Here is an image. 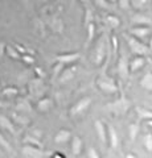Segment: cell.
Masks as SVG:
<instances>
[{"instance_id": "7402d4cb", "label": "cell", "mask_w": 152, "mask_h": 158, "mask_svg": "<svg viewBox=\"0 0 152 158\" xmlns=\"http://www.w3.org/2000/svg\"><path fill=\"white\" fill-rule=\"evenodd\" d=\"M13 120L19 123L20 125H28L29 124V118L23 116V115H19V113H13Z\"/></svg>"}, {"instance_id": "5bb4252c", "label": "cell", "mask_w": 152, "mask_h": 158, "mask_svg": "<svg viewBox=\"0 0 152 158\" xmlns=\"http://www.w3.org/2000/svg\"><path fill=\"white\" fill-rule=\"evenodd\" d=\"M82 150V140L80 137H73V140H72V152H73V154H80Z\"/></svg>"}, {"instance_id": "8fae6325", "label": "cell", "mask_w": 152, "mask_h": 158, "mask_svg": "<svg viewBox=\"0 0 152 158\" xmlns=\"http://www.w3.org/2000/svg\"><path fill=\"white\" fill-rule=\"evenodd\" d=\"M98 86H99V88H102V90H105L107 92H115L116 91V86L111 81H106V79L98 82Z\"/></svg>"}, {"instance_id": "ffe728a7", "label": "cell", "mask_w": 152, "mask_h": 158, "mask_svg": "<svg viewBox=\"0 0 152 158\" xmlns=\"http://www.w3.org/2000/svg\"><path fill=\"white\" fill-rule=\"evenodd\" d=\"M123 103H124V100H120L119 103H115V104H112V106H109V108L114 110V112H118V111L124 112V111H127V108H128V103H126L124 106H123Z\"/></svg>"}, {"instance_id": "f1b7e54d", "label": "cell", "mask_w": 152, "mask_h": 158, "mask_svg": "<svg viewBox=\"0 0 152 158\" xmlns=\"http://www.w3.org/2000/svg\"><path fill=\"white\" fill-rule=\"evenodd\" d=\"M17 111H31V106H29L28 104V102H25V100H23V102H20V103H19V104H17Z\"/></svg>"}, {"instance_id": "d4e9b609", "label": "cell", "mask_w": 152, "mask_h": 158, "mask_svg": "<svg viewBox=\"0 0 152 158\" xmlns=\"http://www.w3.org/2000/svg\"><path fill=\"white\" fill-rule=\"evenodd\" d=\"M0 146H2L3 149H6L7 152H9V153H12V152H13L12 146L9 145V142L6 140V138L3 137V135H2V133H0Z\"/></svg>"}, {"instance_id": "9a60e30c", "label": "cell", "mask_w": 152, "mask_h": 158, "mask_svg": "<svg viewBox=\"0 0 152 158\" xmlns=\"http://www.w3.org/2000/svg\"><path fill=\"white\" fill-rule=\"evenodd\" d=\"M103 59H105V44L101 41L99 45H98V49H97V54H95L97 65H101V63L103 62Z\"/></svg>"}, {"instance_id": "4dcf8cb0", "label": "cell", "mask_w": 152, "mask_h": 158, "mask_svg": "<svg viewBox=\"0 0 152 158\" xmlns=\"http://www.w3.org/2000/svg\"><path fill=\"white\" fill-rule=\"evenodd\" d=\"M145 2H147V0H130V3H132V7H135V8L144 7Z\"/></svg>"}, {"instance_id": "8992f818", "label": "cell", "mask_w": 152, "mask_h": 158, "mask_svg": "<svg viewBox=\"0 0 152 158\" xmlns=\"http://www.w3.org/2000/svg\"><path fill=\"white\" fill-rule=\"evenodd\" d=\"M0 125H2L3 129L8 131L9 133H12V135L16 133V129H15V127H13V123L9 120L7 116H0Z\"/></svg>"}, {"instance_id": "ee69618b", "label": "cell", "mask_w": 152, "mask_h": 158, "mask_svg": "<svg viewBox=\"0 0 152 158\" xmlns=\"http://www.w3.org/2000/svg\"><path fill=\"white\" fill-rule=\"evenodd\" d=\"M107 2H110V3H115L116 0H107Z\"/></svg>"}, {"instance_id": "6da1fadb", "label": "cell", "mask_w": 152, "mask_h": 158, "mask_svg": "<svg viewBox=\"0 0 152 158\" xmlns=\"http://www.w3.org/2000/svg\"><path fill=\"white\" fill-rule=\"evenodd\" d=\"M127 42H128L131 50L135 54L143 56V54H147V52H148V49H147V46L144 44H141L140 41H138V40L134 38V37H127Z\"/></svg>"}, {"instance_id": "60d3db41", "label": "cell", "mask_w": 152, "mask_h": 158, "mask_svg": "<svg viewBox=\"0 0 152 158\" xmlns=\"http://www.w3.org/2000/svg\"><path fill=\"white\" fill-rule=\"evenodd\" d=\"M6 107H7V104H6V103L0 100V108H6Z\"/></svg>"}, {"instance_id": "ac0fdd59", "label": "cell", "mask_w": 152, "mask_h": 158, "mask_svg": "<svg viewBox=\"0 0 152 158\" xmlns=\"http://www.w3.org/2000/svg\"><path fill=\"white\" fill-rule=\"evenodd\" d=\"M6 52H7V56H8L9 58H12V59H20V58H21V54L19 53L16 49H15V46L7 45V46H6Z\"/></svg>"}, {"instance_id": "7a4b0ae2", "label": "cell", "mask_w": 152, "mask_h": 158, "mask_svg": "<svg viewBox=\"0 0 152 158\" xmlns=\"http://www.w3.org/2000/svg\"><path fill=\"white\" fill-rule=\"evenodd\" d=\"M23 154L27 156V157H41L42 156V150L41 148H37V146H33V145H28L25 144V146L23 148Z\"/></svg>"}, {"instance_id": "83f0119b", "label": "cell", "mask_w": 152, "mask_h": 158, "mask_svg": "<svg viewBox=\"0 0 152 158\" xmlns=\"http://www.w3.org/2000/svg\"><path fill=\"white\" fill-rule=\"evenodd\" d=\"M17 88H15V87H7V88H4L3 90V95L4 96H15V95H17Z\"/></svg>"}, {"instance_id": "1f68e13d", "label": "cell", "mask_w": 152, "mask_h": 158, "mask_svg": "<svg viewBox=\"0 0 152 158\" xmlns=\"http://www.w3.org/2000/svg\"><path fill=\"white\" fill-rule=\"evenodd\" d=\"M20 59H23V61L27 62V63H33V62H35V58H33L32 56H28L27 53L25 54H21V58Z\"/></svg>"}, {"instance_id": "603a6c76", "label": "cell", "mask_w": 152, "mask_h": 158, "mask_svg": "<svg viewBox=\"0 0 152 158\" xmlns=\"http://www.w3.org/2000/svg\"><path fill=\"white\" fill-rule=\"evenodd\" d=\"M107 23H109V25L112 27V28H118L120 25V20L118 19L116 16H112V15H110V16H107Z\"/></svg>"}, {"instance_id": "484cf974", "label": "cell", "mask_w": 152, "mask_h": 158, "mask_svg": "<svg viewBox=\"0 0 152 158\" xmlns=\"http://www.w3.org/2000/svg\"><path fill=\"white\" fill-rule=\"evenodd\" d=\"M144 146L150 153H152V135L151 133L145 135V137H144Z\"/></svg>"}, {"instance_id": "2e32d148", "label": "cell", "mask_w": 152, "mask_h": 158, "mask_svg": "<svg viewBox=\"0 0 152 158\" xmlns=\"http://www.w3.org/2000/svg\"><path fill=\"white\" fill-rule=\"evenodd\" d=\"M50 107H52V100L49 98H44V99H41V100L38 102L37 110L40 112H48Z\"/></svg>"}, {"instance_id": "5b68a950", "label": "cell", "mask_w": 152, "mask_h": 158, "mask_svg": "<svg viewBox=\"0 0 152 158\" xmlns=\"http://www.w3.org/2000/svg\"><path fill=\"white\" fill-rule=\"evenodd\" d=\"M107 142H110V146L112 149H116L118 148L119 140H118V135L112 127H109V129H107Z\"/></svg>"}, {"instance_id": "52a82bcc", "label": "cell", "mask_w": 152, "mask_h": 158, "mask_svg": "<svg viewBox=\"0 0 152 158\" xmlns=\"http://www.w3.org/2000/svg\"><path fill=\"white\" fill-rule=\"evenodd\" d=\"M70 132L69 131H65V129H62V131H60L56 135V137H54V142L56 144H65V142H67L70 140Z\"/></svg>"}, {"instance_id": "f6af8a7d", "label": "cell", "mask_w": 152, "mask_h": 158, "mask_svg": "<svg viewBox=\"0 0 152 158\" xmlns=\"http://www.w3.org/2000/svg\"><path fill=\"white\" fill-rule=\"evenodd\" d=\"M41 2H48V0H41Z\"/></svg>"}, {"instance_id": "e575fe53", "label": "cell", "mask_w": 152, "mask_h": 158, "mask_svg": "<svg viewBox=\"0 0 152 158\" xmlns=\"http://www.w3.org/2000/svg\"><path fill=\"white\" fill-rule=\"evenodd\" d=\"M63 69V63L62 62H58V65L54 66V77H58V73H61Z\"/></svg>"}, {"instance_id": "d590c367", "label": "cell", "mask_w": 152, "mask_h": 158, "mask_svg": "<svg viewBox=\"0 0 152 158\" xmlns=\"http://www.w3.org/2000/svg\"><path fill=\"white\" fill-rule=\"evenodd\" d=\"M119 4L122 9H127L130 7V0H119Z\"/></svg>"}, {"instance_id": "cb8c5ba5", "label": "cell", "mask_w": 152, "mask_h": 158, "mask_svg": "<svg viewBox=\"0 0 152 158\" xmlns=\"http://www.w3.org/2000/svg\"><path fill=\"white\" fill-rule=\"evenodd\" d=\"M138 115H139V118H145V120L152 118V112L148 111V110H141V108H138Z\"/></svg>"}, {"instance_id": "74e56055", "label": "cell", "mask_w": 152, "mask_h": 158, "mask_svg": "<svg viewBox=\"0 0 152 158\" xmlns=\"http://www.w3.org/2000/svg\"><path fill=\"white\" fill-rule=\"evenodd\" d=\"M89 157H94V158H98L99 156L97 154V152H95L94 149H90V150H89Z\"/></svg>"}, {"instance_id": "4fadbf2b", "label": "cell", "mask_w": 152, "mask_h": 158, "mask_svg": "<svg viewBox=\"0 0 152 158\" xmlns=\"http://www.w3.org/2000/svg\"><path fill=\"white\" fill-rule=\"evenodd\" d=\"M144 66V58H141V57H138V58H134L132 61L130 62V71H136V70H139V69H141Z\"/></svg>"}, {"instance_id": "9c48e42d", "label": "cell", "mask_w": 152, "mask_h": 158, "mask_svg": "<svg viewBox=\"0 0 152 158\" xmlns=\"http://www.w3.org/2000/svg\"><path fill=\"white\" fill-rule=\"evenodd\" d=\"M80 58V54L78 53H72V54H61V56H57V61L62 62V63H70L74 62Z\"/></svg>"}, {"instance_id": "277c9868", "label": "cell", "mask_w": 152, "mask_h": 158, "mask_svg": "<svg viewBox=\"0 0 152 158\" xmlns=\"http://www.w3.org/2000/svg\"><path fill=\"white\" fill-rule=\"evenodd\" d=\"M95 131L98 133V137H99V140L102 141V144L106 145L107 144V132H106V127L102 121L97 120L95 121Z\"/></svg>"}, {"instance_id": "30bf717a", "label": "cell", "mask_w": 152, "mask_h": 158, "mask_svg": "<svg viewBox=\"0 0 152 158\" xmlns=\"http://www.w3.org/2000/svg\"><path fill=\"white\" fill-rule=\"evenodd\" d=\"M131 33L134 34L135 37H138V38H144L147 37L150 34V29L144 27V25H141V27H136V28H132L131 29Z\"/></svg>"}, {"instance_id": "f35d334b", "label": "cell", "mask_w": 152, "mask_h": 158, "mask_svg": "<svg viewBox=\"0 0 152 158\" xmlns=\"http://www.w3.org/2000/svg\"><path fill=\"white\" fill-rule=\"evenodd\" d=\"M112 42H114V52L116 53V50H118V40H116V37H112Z\"/></svg>"}, {"instance_id": "3957f363", "label": "cell", "mask_w": 152, "mask_h": 158, "mask_svg": "<svg viewBox=\"0 0 152 158\" xmlns=\"http://www.w3.org/2000/svg\"><path fill=\"white\" fill-rule=\"evenodd\" d=\"M90 98H83V99H81L80 102L77 103V104L72 108V115H77V113H81V112H83L86 110L87 107L90 106Z\"/></svg>"}, {"instance_id": "d6a6232c", "label": "cell", "mask_w": 152, "mask_h": 158, "mask_svg": "<svg viewBox=\"0 0 152 158\" xmlns=\"http://www.w3.org/2000/svg\"><path fill=\"white\" fill-rule=\"evenodd\" d=\"M93 21V12L90 11L89 8L86 9V19H85V25H87L89 23H91Z\"/></svg>"}, {"instance_id": "e0dca14e", "label": "cell", "mask_w": 152, "mask_h": 158, "mask_svg": "<svg viewBox=\"0 0 152 158\" xmlns=\"http://www.w3.org/2000/svg\"><path fill=\"white\" fill-rule=\"evenodd\" d=\"M24 142L28 145H33V146H37V148H42V144L40 142V140H38L37 137H35L33 135H28L25 136V138H24Z\"/></svg>"}, {"instance_id": "7bdbcfd3", "label": "cell", "mask_w": 152, "mask_h": 158, "mask_svg": "<svg viewBox=\"0 0 152 158\" xmlns=\"http://www.w3.org/2000/svg\"><path fill=\"white\" fill-rule=\"evenodd\" d=\"M150 49L152 50V38H151V42H150Z\"/></svg>"}, {"instance_id": "b9f144b4", "label": "cell", "mask_w": 152, "mask_h": 158, "mask_svg": "<svg viewBox=\"0 0 152 158\" xmlns=\"http://www.w3.org/2000/svg\"><path fill=\"white\" fill-rule=\"evenodd\" d=\"M148 125L152 127V118H150V120H148Z\"/></svg>"}, {"instance_id": "836d02e7", "label": "cell", "mask_w": 152, "mask_h": 158, "mask_svg": "<svg viewBox=\"0 0 152 158\" xmlns=\"http://www.w3.org/2000/svg\"><path fill=\"white\" fill-rule=\"evenodd\" d=\"M95 4L98 7H102V8H109V2L107 0H94Z\"/></svg>"}, {"instance_id": "f546056e", "label": "cell", "mask_w": 152, "mask_h": 158, "mask_svg": "<svg viewBox=\"0 0 152 158\" xmlns=\"http://www.w3.org/2000/svg\"><path fill=\"white\" fill-rule=\"evenodd\" d=\"M138 131H139V127H138V124H135V125H131V127H130V135H131V140H135L136 135H138Z\"/></svg>"}, {"instance_id": "8d00e7d4", "label": "cell", "mask_w": 152, "mask_h": 158, "mask_svg": "<svg viewBox=\"0 0 152 158\" xmlns=\"http://www.w3.org/2000/svg\"><path fill=\"white\" fill-rule=\"evenodd\" d=\"M15 49H16V50L20 53V54H25V53H27V49L24 48V46H21V45H19V44H16V45H15Z\"/></svg>"}, {"instance_id": "d6986e66", "label": "cell", "mask_w": 152, "mask_h": 158, "mask_svg": "<svg viewBox=\"0 0 152 158\" xmlns=\"http://www.w3.org/2000/svg\"><path fill=\"white\" fill-rule=\"evenodd\" d=\"M132 23L144 25V24H151V19L147 16H143V15H135V16L132 17Z\"/></svg>"}, {"instance_id": "bcb514c9", "label": "cell", "mask_w": 152, "mask_h": 158, "mask_svg": "<svg viewBox=\"0 0 152 158\" xmlns=\"http://www.w3.org/2000/svg\"><path fill=\"white\" fill-rule=\"evenodd\" d=\"M81 2H86V0H81Z\"/></svg>"}, {"instance_id": "7c38bea8", "label": "cell", "mask_w": 152, "mask_h": 158, "mask_svg": "<svg viewBox=\"0 0 152 158\" xmlns=\"http://www.w3.org/2000/svg\"><path fill=\"white\" fill-rule=\"evenodd\" d=\"M140 86L145 88L147 91H152V73H147L145 75L141 78Z\"/></svg>"}, {"instance_id": "44dd1931", "label": "cell", "mask_w": 152, "mask_h": 158, "mask_svg": "<svg viewBox=\"0 0 152 158\" xmlns=\"http://www.w3.org/2000/svg\"><path fill=\"white\" fill-rule=\"evenodd\" d=\"M74 71H76V67H72L70 70L62 71L61 77H60V81H61V82H66V81H69V79H72L73 75H74Z\"/></svg>"}, {"instance_id": "ba28073f", "label": "cell", "mask_w": 152, "mask_h": 158, "mask_svg": "<svg viewBox=\"0 0 152 158\" xmlns=\"http://www.w3.org/2000/svg\"><path fill=\"white\" fill-rule=\"evenodd\" d=\"M127 59L126 57L123 56L122 57V59L119 61V74H120V77L123 78V79H127L128 78V74H130V69H128V65H127Z\"/></svg>"}, {"instance_id": "ab89813d", "label": "cell", "mask_w": 152, "mask_h": 158, "mask_svg": "<svg viewBox=\"0 0 152 158\" xmlns=\"http://www.w3.org/2000/svg\"><path fill=\"white\" fill-rule=\"evenodd\" d=\"M32 135L35 136V137H40V136H41V132H40V131H33Z\"/></svg>"}, {"instance_id": "4316f807", "label": "cell", "mask_w": 152, "mask_h": 158, "mask_svg": "<svg viewBox=\"0 0 152 158\" xmlns=\"http://www.w3.org/2000/svg\"><path fill=\"white\" fill-rule=\"evenodd\" d=\"M87 31H89V36H87V41H91V40L93 38H94V34H95V25H94V24H93V21L91 23H89V24H87Z\"/></svg>"}]
</instances>
